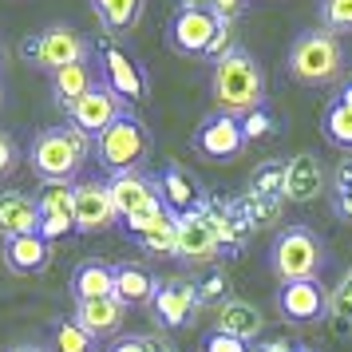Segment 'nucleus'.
Segmentation results:
<instances>
[{"label": "nucleus", "mask_w": 352, "mask_h": 352, "mask_svg": "<svg viewBox=\"0 0 352 352\" xmlns=\"http://www.w3.org/2000/svg\"><path fill=\"white\" fill-rule=\"evenodd\" d=\"M210 99L218 115H234L245 119L265 107V72L257 64L254 52L234 48L230 56H222L214 72H210Z\"/></svg>", "instance_id": "obj_1"}, {"label": "nucleus", "mask_w": 352, "mask_h": 352, "mask_svg": "<svg viewBox=\"0 0 352 352\" xmlns=\"http://www.w3.org/2000/svg\"><path fill=\"white\" fill-rule=\"evenodd\" d=\"M87 155H96V139L83 135L76 123L44 127L28 146V166L40 182H76Z\"/></svg>", "instance_id": "obj_2"}, {"label": "nucleus", "mask_w": 352, "mask_h": 352, "mask_svg": "<svg viewBox=\"0 0 352 352\" xmlns=\"http://www.w3.org/2000/svg\"><path fill=\"white\" fill-rule=\"evenodd\" d=\"M285 72L305 87H324V83H336L340 72H344V48L333 32L324 28H309L293 40V48L285 56Z\"/></svg>", "instance_id": "obj_3"}, {"label": "nucleus", "mask_w": 352, "mask_h": 352, "mask_svg": "<svg viewBox=\"0 0 352 352\" xmlns=\"http://www.w3.org/2000/svg\"><path fill=\"white\" fill-rule=\"evenodd\" d=\"M324 241L309 226H285L270 245V270L281 281H313L324 270Z\"/></svg>", "instance_id": "obj_4"}, {"label": "nucleus", "mask_w": 352, "mask_h": 352, "mask_svg": "<svg viewBox=\"0 0 352 352\" xmlns=\"http://www.w3.org/2000/svg\"><path fill=\"white\" fill-rule=\"evenodd\" d=\"M20 52H24V60L32 67L56 76V72H64L72 64L91 60V40L80 36L76 28H67V24H52V28H40L36 36H28L20 44Z\"/></svg>", "instance_id": "obj_5"}, {"label": "nucleus", "mask_w": 352, "mask_h": 352, "mask_svg": "<svg viewBox=\"0 0 352 352\" xmlns=\"http://www.w3.org/2000/svg\"><path fill=\"white\" fill-rule=\"evenodd\" d=\"M146 146H151V135H146L143 119L131 111L119 123H111L103 135H96V162L111 175H123L146 159Z\"/></svg>", "instance_id": "obj_6"}, {"label": "nucleus", "mask_w": 352, "mask_h": 352, "mask_svg": "<svg viewBox=\"0 0 352 352\" xmlns=\"http://www.w3.org/2000/svg\"><path fill=\"white\" fill-rule=\"evenodd\" d=\"M123 115H131V103L99 80L96 87H91V91H87V96L67 111V123H76L83 135H91V139H96V135H103L111 123H119Z\"/></svg>", "instance_id": "obj_7"}, {"label": "nucleus", "mask_w": 352, "mask_h": 352, "mask_svg": "<svg viewBox=\"0 0 352 352\" xmlns=\"http://www.w3.org/2000/svg\"><path fill=\"white\" fill-rule=\"evenodd\" d=\"M115 222H119V210H115L111 186L99 182V178L76 182V234H83V238L107 234Z\"/></svg>", "instance_id": "obj_8"}, {"label": "nucleus", "mask_w": 352, "mask_h": 352, "mask_svg": "<svg viewBox=\"0 0 352 352\" xmlns=\"http://www.w3.org/2000/svg\"><path fill=\"white\" fill-rule=\"evenodd\" d=\"M241 146H245V131H241V119H234V115L210 111L194 131V151L210 162H234Z\"/></svg>", "instance_id": "obj_9"}, {"label": "nucleus", "mask_w": 352, "mask_h": 352, "mask_svg": "<svg viewBox=\"0 0 352 352\" xmlns=\"http://www.w3.org/2000/svg\"><path fill=\"white\" fill-rule=\"evenodd\" d=\"M107 186H111L115 210H119V222H123V218H135V214H143V210L162 206L159 178L146 175L143 166H135V170H123V175H111V178H107Z\"/></svg>", "instance_id": "obj_10"}, {"label": "nucleus", "mask_w": 352, "mask_h": 352, "mask_svg": "<svg viewBox=\"0 0 352 352\" xmlns=\"http://www.w3.org/2000/svg\"><path fill=\"white\" fill-rule=\"evenodd\" d=\"M36 202H40V218H44L40 234L48 241L76 234V182H44Z\"/></svg>", "instance_id": "obj_11"}, {"label": "nucleus", "mask_w": 352, "mask_h": 352, "mask_svg": "<svg viewBox=\"0 0 352 352\" xmlns=\"http://www.w3.org/2000/svg\"><path fill=\"white\" fill-rule=\"evenodd\" d=\"M277 309L289 324H317L329 320V293L320 289V281H285L277 289Z\"/></svg>", "instance_id": "obj_12"}, {"label": "nucleus", "mask_w": 352, "mask_h": 352, "mask_svg": "<svg viewBox=\"0 0 352 352\" xmlns=\"http://www.w3.org/2000/svg\"><path fill=\"white\" fill-rule=\"evenodd\" d=\"M218 32V16L214 12H198V8H178L170 28H166V44L178 56H206L210 40Z\"/></svg>", "instance_id": "obj_13"}, {"label": "nucleus", "mask_w": 352, "mask_h": 352, "mask_svg": "<svg viewBox=\"0 0 352 352\" xmlns=\"http://www.w3.org/2000/svg\"><path fill=\"white\" fill-rule=\"evenodd\" d=\"M123 230L143 245L146 254H175L178 214H170L166 206H155V210L135 214V218H123Z\"/></svg>", "instance_id": "obj_14"}, {"label": "nucleus", "mask_w": 352, "mask_h": 352, "mask_svg": "<svg viewBox=\"0 0 352 352\" xmlns=\"http://www.w3.org/2000/svg\"><path fill=\"white\" fill-rule=\"evenodd\" d=\"M151 309H155V320L162 329H182L194 317V309H202L198 305V285L182 281V277H166V281H159V293H155Z\"/></svg>", "instance_id": "obj_15"}, {"label": "nucleus", "mask_w": 352, "mask_h": 352, "mask_svg": "<svg viewBox=\"0 0 352 352\" xmlns=\"http://www.w3.org/2000/svg\"><path fill=\"white\" fill-rule=\"evenodd\" d=\"M222 254V238L214 234V226L194 210L186 218H178V241H175V257H182L186 265H206Z\"/></svg>", "instance_id": "obj_16"}, {"label": "nucleus", "mask_w": 352, "mask_h": 352, "mask_svg": "<svg viewBox=\"0 0 352 352\" xmlns=\"http://www.w3.org/2000/svg\"><path fill=\"white\" fill-rule=\"evenodd\" d=\"M99 72H103V83H107L111 91H119L127 103H143L146 99L143 72H139V64H135L123 48H111V44H107L103 56H99Z\"/></svg>", "instance_id": "obj_17"}, {"label": "nucleus", "mask_w": 352, "mask_h": 352, "mask_svg": "<svg viewBox=\"0 0 352 352\" xmlns=\"http://www.w3.org/2000/svg\"><path fill=\"white\" fill-rule=\"evenodd\" d=\"M40 202L36 194L24 190H0V238H28V234H40Z\"/></svg>", "instance_id": "obj_18"}, {"label": "nucleus", "mask_w": 352, "mask_h": 352, "mask_svg": "<svg viewBox=\"0 0 352 352\" xmlns=\"http://www.w3.org/2000/svg\"><path fill=\"white\" fill-rule=\"evenodd\" d=\"M324 194V166L317 155H293L285 159V202H313Z\"/></svg>", "instance_id": "obj_19"}, {"label": "nucleus", "mask_w": 352, "mask_h": 352, "mask_svg": "<svg viewBox=\"0 0 352 352\" xmlns=\"http://www.w3.org/2000/svg\"><path fill=\"white\" fill-rule=\"evenodd\" d=\"M123 317H127V305L119 301V297L76 301V313H72V320H76V324H80L87 336H96V340H103V336H115V333H119Z\"/></svg>", "instance_id": "obj_20"}, {"label": "nucleus", "mask_w": 352, "mask_h": 352, "mask_svg": "<svg viewBox=\"0 0 352 352\" xmlns=\"http://www.w3.org/2000/svg\"><path fill=\"white\" fill-rule=\"evenodd\" d=\"M159 190H162V206L178 214V218H186L194 210L202 206V190H198V182H194L178 162H166L159 170Z\"/></svg>", "instance_id": "obj_21"}, {"label": "nucleus", "mask_w": 352, "mask_h": 352, "mask_svg": "<svg viewBox=\"0 0 352 352\" xmlns=\"http://www.w3.org/2000/svg\"><path fill=\"white\" fill-rule=\"evenodd\" d=\"M214 329L226 336H238V340H257V336L265 333V317L257 313L250 301H238V297H230L214 309Z\"/></svg>", "instance_id": "obj_22"}, {"label": "nucleus", "mask_w": 352, "mask_h": 352, "mask_svg": "<svg viewBox=\"0 0 352 352\" xmlns=\"http://www.w3.org/2000/svg\"><path fill=\"white\" fill-rule=\"evenodd\" d=\"M72 297L76 301H99V297H115V265L99 261V257H83L72 270Z\"/></svg>", "instance_id": "obj_23"}, {"label": "nucleus", "mask_w": 352, "mask_h": 352, "mask_svg": "<svg viewBox=\"0 0 352 352\" xmlns=\"http://www.w3.org/2000/svg\"><path fill=\"white\" fill-rule=\"evenodd\" d=\"M4 265L16 273V277H28V273H40L44 265H48L52 257V241L44 238V234H28V238H12L4 241Z\"/></svg>", "instance_id": "obj_24"}, {"label": "nucleus", "mask_w": 352, "mask_h": 352, "mask_svg": "<svg viewBox=\"0 0 352 352\" xmlns=\"http://www.w3.org/2000/svg\"><path fill=\"white\" fill-rule=\"evenodd\" d=\"M96 83H99L96 67H91V60H83V64H72V67H64V72L52 76V96H56V103H60V111L67 115Z\"/></svg>", "instance_id": "obj_25"}, {"label": "nucleus", "mask_w": 352, "mask_h": 352, "mask_svg": "<svg viewBox=\"0 0 352 352\" xmlns=\"http://www.w3.org/2000/svg\"><path fill=\"white\" fill-rule=\"evenodd\" d=\"M155 293H159V281L143 270V265H135V261H123V265H115V297L135 309V305H151L155 301Z\"/></svg>", "instance_id": "obj_26"}, {"label": "nucleus", "mask_w": 352, "mask_h": 352, "mask_svg": "<svg viewBox=\"0 0 352 352\" xmlns=\"http://www.w3.org/2000/svg\"><path fill=\"white\" fill-rule=\"evenodd\" d=\"M250 198H285V162L281 159H265L250 175Z\"/></svg>", "instance_id": "obj_27"}, {"label": "nucleus", "mask_w": 352, "mask_h": 352, "mask_svg": "<svg viewBox=\"0 0 352 352\" xmlns=\"http://www.w3.org/2000/svg\"><path fill=\"white\" fill-rule=\"evenodd\" d=\"M91 8L111 32H127V28H135V20L143 12V0H91Z\"/></svg>", "instance_id": "obj_28"}, {"label": "nucleus", "mask_w": 352, "mask_h": 352, "mask_svg": "<svg viewBox=\"0 0 352 352\" xmlns=\"http://www.w3.org/2000/svg\"><path fill=\"white\" fill-rule=\"evenodd\" d=\"M320 131H324V139H329L336 151H352V107L349 103L333 99V103L324 107V123H320Z\"/></svg>", "instance_id": "obj_29"}, {"label": "nucleus", "mask_w": 352, "mask_h": 352, "mask_svg": "<svg viewBox=\"0 0 352 352\" xmlns=\"http://www.w3.org/2000/svg\"><path fill=\"white\" fill-rule=\"evenodd\" d=\"M329 324H333L336 336H349L352 333V265L344 270L340 285L329 293Z\"/></svg>", "instance_id": "obj_30"}, {"label": "nucleus", "mask_w": 352, "mask_h": 352, "mask_svg": "<svg viewBox=\"0 0 352 352\" xmlns=\"http://www.w3.org/2000/svg\"><path fill=\"white\" fill-rule=\"evenodd\" d=\"M52 352H99V340L87 336L67 317V320H56V329H52Z\"/></svg>", "instance_id": "obj_31"}, {"label": "nucleus", "mask_w": 352, "mask_h": 352, "mask_svg": "<svg viewBox=\"0 0 352 352\" xmlns=\"http://www.w3.org/2000/svg\"><path fill=\"white\" fill-rule=\"evenodd\" d=\"M317 16H320L324 32H333V36L352 32V0H320Z\"/></svg>", "instance_id": "obj_32"}, {"label": "nucleus", "mask_w": 352, "mask_h": 352, "mask_svg": "<svg viewBox=\"0 0 352 352\" xmlns=\"http://www.w3.org/2000/svg\"><path fill=\"white\" fill-rule=\"evenodd\" d=\"M241 131H245V143H250V139H265V135L277 131V119L261 107V111H254V115H245V119H241Z\"/></svg>", "instance_id": "obj_33"}, {"label": "nucleus", "mask_w": 352, "mask_h": 352, "mask_svg": "<svg viewBox=\"0 0 352 352\" xmlns=\"http://www.w3.org/2000/svg\"><path fill=\"white\" fill-rule=\"evenodd\" d=\"M202 352H250V344L238 340V336H226L218 329H210L206 340H202Z\"/></svg>", "instance_id": "obj_34"}, {"label": "nucleus", "mask_w": 352, "mask_h": 352, "mask_svg": "<svg viewBox=\"0 0 352 352\" xmlns=\"http://www.w3.org/2000/svg\"><path fill=\"white\" fill-rule=\"evenodd\" d=\"M226 289H230V281H226V273H214V277H206V285H198V305H222L230 301L226 297Z\"/></svg>", "instance_id": "obj_35"}, {"label": "nucleus", "mask_w": 352, "mask_h": 352, "mask_svg": "<svg viewBox=\"0 0 352 352\" xmlns=\"http://www.w3.org/2000/svg\"><path fill=\"white\" fill-rule=\"evenodd\" d=\"M20 166V146L8 131H0V178H8Z\"/></svg>", "instance_id": "obj_36"}, {"label": "nucleus", "mask_w": 352, "mask_h": 352, "mask_svg": "<svg viewBox=\"0 0 352 352\" xmlns=\"http://www.w3.org/2000/svg\"><path fill=\"white\" fill-rule=\"evenodd\" d=\"M155 336H143V333H127V336H115L107 352H151Z\"/></svg>", "instance_id": "obj_37"}, {"label": "nucleus", "mask_w": 352, "mask_h": 352, "mask_svg": "<svg viewBox=\"0 0 352 352\" xmlns=\"http://www.w3.org/2000/svg\"><path fill=\"white\" fill-rule=\"evenodd\" d=\"M245 8V0H214V16L218 20H234Z\"/></svg>", "instance_id": "obj_38"}, {"label": "nucleus", "mask_w": 352, "mask_h": 352, "mask_svg": "<svg viewBox=\"0 0 352 352\" xmlns=\"http://www.w3.org/2000/svg\"><path fill=\"white\" fill-rule=\"evenodd\" d=\"M333 210L340 214V218H349L352 222V194L349 190H333Z\"/></svg>", "instance_id": "obj_39"}, {"label": "nucleus", "mask_w": 352, "mask_h": 352, "mask_svg": "<svg viewBox=\"0 0 352 352\" xmlns=\"http://www.w3.org/2000/svg\"><path fill=\"white\" fill-rule=\"evenodd\" d=\"M178 8H198V12H214V0H182Z\"/></svg>", "instance_id": "obj_40"}, {"label": "nucleus", "mask_w": 352, "mask_h": 352, "mask_svg": "<svg viewBox=\"0 0 352 352\" xmlns=\"http://www.w3.org/2000/svg\"><path fill=\"white\" fill-rule=\"evenodd\" d=\"M297 344H285V340H270V344H261L257 352H293Z\"/></svg>", "instance_id": "obj_41"}, {"label": "nucleus", "mask_w": 352, "mask_h": 352, "mask_svg": "<svg viewBox=\"0 0 352 352\" xmlns=\"http://www.w3.org/2000/svg\"><path fill=\"white\" fill-rule=\"evenodd\" d=\"M8 352H52V349H44V344H20V349H8Z\"/></svg>", "instance_id": "obj_42"}, {"label": "nucleus", "mask_w": 352, "mask_h": 352, "mask_svg": "<svg viewBox=\"0 0 352 352\" xmlns=\"http://www.w3.org/2000/svg\"><path fill=\"white\" fill-rule=\"evenodd\" d=\"M336 99H340V103H349V107H352V83H344V91H340Z\"/></svg>", "instance_id": "obj_43"}, {"label": "nucleus", "mask_w": 352, "mask_h": 352, "mask_svg": "<svg viewBox=\"0 0 352 352\" xmlns=\"http://www.w3.org/2000/svg\"><path fill=\"white\" fill-rule=\"evenodd\" d=\"M0 107H4V87H0Z\"/></svg>", "instance_id": "obj_44"}, {"label": "nucleus", "mask_w": 352, "mask_h": 352, "mask_svg": "<svg viewBox=\"0 0 352 352\" xmlns=\"http://www.w3.org/2000/svg\"><path fill=\"white\" fill-rule=\"evenodd\" d=\"M293 352H313V349H293Z\"/></svg>", "instance_id": "obj_45"}, {"label": "nucleus", "mask_w": 352, "mask_h": 352, "mask_svg": "<svg viewBox=\"0 0 352 352\" xmlns=\"http://www.w3.org/2000/svg\"><path fill=\"white\" fill-rule=\"evenodd\" d=\"M349 194H352V190H349Z\"/></svg>", "instance_id": "obj_46"}]
</instances>
